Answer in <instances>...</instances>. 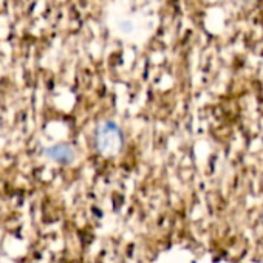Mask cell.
Masks as SVG:
<instances>
[{
    "label": "cell",
    "mask_w": 263,
    "mask_h": 263,
    "mask_svg": "<svg viewBox=\"0 0 263 263\" xmlns=\"http://www.w3.org/2000/svg\"><path fill=\"white\" fill-rule=\"evenodd\" d=\"M124 138L119 125L113 121H105L99 124L95 134V144L99 154L105 157L116 155L122 147Z\"/></svg>",
    "instance_id": "cell-1"
},
{
    "label": "cell",
    "mask_w": 263,
    "mask_h": 263,
    "mask_svg": "<svg viewBox=\"0 0 263 263\" xmlns=\"http://www.w3.org/2000/svg\"><path fill=\"white\" fill-rule=\"evenodd\" d=\"M45 155L56 161V163H61V164H68L74 160L76 157V152L74 149L68 144V143H59V144H54L51 147H48L45 151Z\"/></svg>",
    "instance_id": "cell-2"
}]
</instances>
